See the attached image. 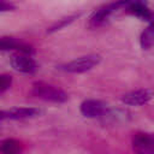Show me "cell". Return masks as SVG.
<instances>
[{"instance_id":"1","label":"cell","mask_w":154,"mask_h":154,"mask_svg":"<svg viewBox=\"0 0 154 154\" xmlns=\"http://www.w3.org/2000/svg\"><path fill=\"white\" fill-rule=\"evenodd\" d=\"M31 93L34 96L45 100V101H51V102H65L67 101L69 96L67 94L59 87L48 84L46 82H35L31 87Z\"/></svg>"},{"instance_id":"2","label":"cell","mask_w":154,"mask_h":154,"mask_svg":"<svg viewBox=\"0 0 154 154\" xmlns=\"http://www.w3.org/2000/svg\"><path fill=\"white\" fill-rule=\"evenodd\" d=\"M100 60L101 57L99 54H88L61 65L60 69L70 73H82L91 70L94 66H96L100 63Z\"/></svg>"},{"instance_id":"3","label":"cell","mask_w":154,"mask_h":154,"mask_svg":"<svg viewBox=\"0 0 154 154\" xmlns=\"http://www.w3.org/2000/svg\"><path fill=\"white\" fill-rule=\"evenodd\" d=\"M11 66L22 73H28V75H32L36 72L37 70V64L35 63V60L28 55V54H23V53H17L13 54L10 59Z\"/></svg>"},{"instance_id":"4","label":"cell","mask_w":154,"mask_h":154,"mask_svg":"<svg viewBox=\"0 0 154 154\" xmlns=\"http://www.w3.org/2000/svg\"><path fill=\"white\" fill-rule=\"evenodd\" d=\"M132 148L136 154H154V136L137 132L132 137Z\"/></svg>"},{"instance_id":"5","label":"cell","mask_w":154,"mask_h":154,"mask_svg":"<svg viewBox=\"0 0 154 154\" xmlns=\"http://www.w3.org/2000/svg\"><path fill=\"white\" fill-rule=\"evenodd\" d=\"M154 96V91L152 89H137V90H132L129 91L126 94H124L122 96V101L125 105H130V106H140V105H144L148 101H150Z\"/></svg>"},{"instance_id":"6","label":"cell","mask_w":154,"mask_h":154,"mask_svg":"<svg viewBox=\"0 0 154 154\" xmlns=\"http://www.w3.org/2000/svg\"><path fill=\"white\" fill-rule=\"evenodd\" d=\"M0 51H18L19 53L28 55L34 53V48L30 45L7 36H0Z\"/></svg>"},{"instance_id":"7","label":"cell","mask_w":154,"mask_h":154,"mask_svg":"<svg viewBox=\"0 0 154 154\" xmlns=\"http://www.w3.org/2000/svg\"><path fill=\"white\" fill-rule=\"evenodd\" d=\"M106 112V105L100 100H85L81 103V113L87 118H96Z\"/></svg>"},{"instance_id":"8","label":"cell","mask_w":154,"mask_h":154,"mask_svg":"<svg viewBox=\"0 0 154 154\" xmlns=\"http://www.w3.org/2000/svg\"><path fill=\"white\" fill-rule=\"evenodd\" d=\"M38 114V109L34 107H13L0 112V118L4 119H26Z\"/></svg>"},{"instance_id":"9","label":"cell","mask_w":154,"mask_h":154,"mask_svg":"<svg viewBox=\"0 0 154 154\" xmlns=\"http://www.w3.org/2000/svg\"><path fill=\"white\" fill-rule=\"evenodd\" d=\"M120 6H119V4H118V1L117 2H112V4H108V5H105V6H102V7H100V8H97L96 11H94L93 12V14L90 16V25H93V26H97V25H101V24H103L107 19H108V17L111 16V13H113L116 10H118Z\"/></svg>"},{"instance_id":"10","label":"cell","mask_w":154,"mask_h":154,"mask_svg":"<svg viewBox=\"0 0 154 154\" xmlns=\"http://www.w3.org/2000/svg\"><path fill=\"white\" fill-rule=\"evenodd\" d=\"M128 12L132 13L134 16H136V17L143 19V20H150V19H153V13H152V11L148 8L147 5H144V4L141 2L140 0L129 4V5H128Z\"/></svg>"},{"instance_id":"11","label":"cell","mask_w":154,"mask_h":154,"mask_svg":"<svg viewBox=\"0 0 154 154\" xmlns=\"http://www.w3.org/2000/svg\"><path fill=\"white\" fill-rule=\"evenodd\" d=\"M22 143L16 138H5L0 141L1 154H19L22 152Z\"/></svg>"},{"instance_id":"12","label":"cell","mask_w":154,"mask_h":154,"mask_svg":"<svg viewBox=\"0 0 154 154\" xmlns=\"http://www.w3.org/2000/svg\"><path fill=\"white\" fill-rule=\"evenodd\" d=\"M154 45V26L149 25L141 35V46L143 49H148Z\"/></svg>"},{"instance_id":"13","label":"cell","mask_w":154,"mask_h":154,"mask_svg":"<svg viewBox=\"0 0 154 154\" xmlns=\"http://www.w3.org/2000/svg\"><path fill=\"white\" fill-rule=\"evenodd\" d=\"M75 18H77V16H76V14H72V16L65 17V18H63V19H59V20H58L57 23H54L51 28H48L47 32H54V31H58V30L63 29L64 26H66L67 24H70L71 22H73V20H75Z\"/></svg>"},{"instance_id":"14","label":"cell","mask_w":154,"mask_h":154,"mask_svg":"<svg viewBox=\"0 0 154 154\" xmlns=\"http://www.w3.org/2000/svg\"><path fill=\"white\" fill-rule=\"evenodd\" d=\"M11 85H12V76L7 73H1L0 75V93L6 91L7 89H10Z\"/></svg>"},{"instance_id":"15","label":"cell","mask_w":154,"mask_h":154,"mask_svg":"<svg viewBox=\"0 0 154 154\" xmlns=\"http://www.w3.org/2000/svg\"><path fill=\"white\" fill-rule=\"evenodd\" d=\"M16 8V6L8 1L5 0H0V12H7V11H13Z\"/></svg>"},{"instance_id":"16","label":"cell","mask_w":154,"mask_h":154,"mask_svg":"<svg viewBox=\"0 0 154 154\" xmlns=\"http://www.w3.org/2000/svg\"><path fill=\"white\" fill-rule=\"evenodd\" d=\"M150 25H153V26H154V22H153V23H152V24H150Z\"/></svg>"}]
</instances>
